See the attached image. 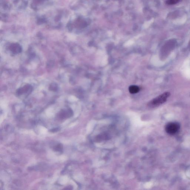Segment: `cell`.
Masks as SVG:
<instances>
[{
  "label": "cell",
  "instance_id": "52a82bcc",
  "mask_svg": "<svg viewBox=\"0 0 190 190\" xmlns=\"http://www.w3.org/2000/svg\"><path fill=\"white\" fill-rule=\"evenodd\" d=\"M50 88L51 89V90L52 91H56L57 90L58 87L57 84H55V83H53L50 85Z\"/></svg>",
  "mask_w": 190,
  "mask_h": 190
},
{
  "label": "cell",
  "instance_id": "8992f818",
  "mask_svg": "<svg viewBox=\"0 0 190 190\" xmlns=\"http://www.w3.org/2000/svg\"><path fill=\"white\" fill-rule=\"evenodd\" d=\"M180 0H166L167 4L169 5H172L176 4L179 2Z\"/></svg>",
  "mask_w": 190,
  "mask_h": 190
},
{
  "label": "cell",
  "instance_id": "3957f363",
  "mask_svg": "<svg viewBox=\"0 0 190 190\" xmlns=\"http://www.w3.org/2000/svg\"><path fill=\"white\" fill-rule=\"evenodd\" d=\"M32 87L30 85H26L20 88L17 91L18 95H21L23 94H29L32 91Z\"/></svg>",
  "mask_w": 190,
  "mask_h": 190
},
{
  "label": "cell",
  "instance_id": "6da1fadb",
  "mask_svg": "<svg viewBox=\"0 0 190 190\" xmlns=\"http://www.w3.org/2000/svg\"><path fill=\"white\" fill-rule=\"evenodd\" d=\"M170 94L169 92H166L161 94L155 99H153L149 103V105L150 107H154L159 106L165 102L167 98L170 96Z\"/></svg>",
  "mask_w": 190,
  "mask_h": 190
},
{
  "label": "cell",
  "instance_id": "7a4b0ae2",
  "mask_svg": "<svg viewBox=\"0 0 190 190\" xmlns=\"http://www.w3.org/2000/svg\"><path fill=\"white\" fill-rule=\"evenodd\" d=\"M180 128V125L178 123L175 122H171L166 125L165 130L167 133L170 135L175 134L177 133Z\"/></svg>",
  "mask_w": 190,
  "mask_h": 190
},
{
  "label": "cell",
  "instance_id": "5b68a950",
  "mask_svg": "<svg viewBox=\"0 0 190 190\" xmlns=\"http://www.w3.org/2000/svg\"><path fill=\"white\" fill-rule=\"evenodd\" d=\"M139 90V88L138 86L131 85L129 87V91L131 94H136V93H138Z\"/></svg>",
  "mask_w": 190,
  "mask_h": 190
},
{
  "label": "cell",
  "instance_id": "277c9868",
  "mask_svg": "<svg viewBox=\"0 0 190 190\" xmlns=\"http://www.w3.org/2000/svg\"><path fill=\"white\" fill-rule=\"evenodd\" d=\"M10 50L15 54L20 53L22 52V49L20 45L17 44H12L9 47Z\"/></svg>",
  "mask_w": 190,
  "mask_h": 190
}]
</instances>
